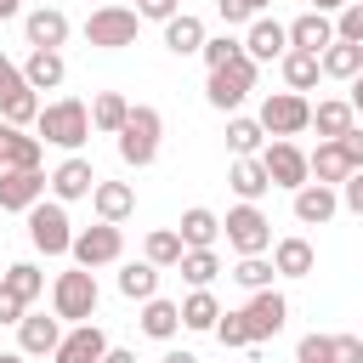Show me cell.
<instances>
[{
    "mask_svg": "<svg viewBox=\"0 0 363 363\" xmlns=\"http://www.w3.org/2000/svg\"><path fill=\"white\" fill-rule=\"evenodd\" d=\"M34 136H40V142H51V147L79 153V147H85V136H91V108H85L79 96H57V102H45V108H40Z\"/></svg>",
    "mask_w": 363,
    "mask_h": 363,
    "instance_id": "cell-1",
    "label": "cell"
},
{
    "mask_svg": "<svg viewBox=\"0 0 363 363\" xmlns=\"http://www.w3.org/2000/svg\"><path fill=\"white\" fill-rule=\"evenodd\" d=\"M159 136H164V119H159V108H147V102H130V119H125V130H119V159H125L130 170H147V164L159 159Z\"/></svg>",
    "mask_w": 363,
    "mask_h": 363,
    "instance_id": "cell-2",
    "label": "cell"
},
{
    "mask_svg": "<svg viewBox=\"0 0 363 363\" xmlns=\"http://www.w3.org/2000/svg\"><path fill=\"white\" fill-rule=\"evenodd\" d=\"M96 301H102L96 272H85V267L57 272V284H51V312H57L68 329H74V323H91V318H96Z\"/></svg>",
    "mask_w": 363,
    "mask_h": 363,
    "instance_id": "cell-3",
    "label": "cell"
},
{
    "mask_svg": "<svg viewBox=\"0 0 363 363\" xmlns=\"http://www.w3.org/2000/svg\"><path fill=\"white\" fill-rule=\"evenodd\" d=\"M28 244H34L40 255H68V250H74V221H68V204L40 199V204L28 210Z\"/></svg>",
    "mask_w": 363,
    "mask_h": 363,
    "instance_id": "cell-4",
    "label": "cell"
},
{
    "mask_svg": "<svg viewBox=\"0 0 363 363\" xmlns=\"http://www.w3.org/2000/svg\"><path fill=\"white\" fill-rule=\"evenodd\" d=\"M136 23H142L136 6H96L85 17V40L96 51H125V45H136Z\"/></svg>",
    "mask_w": 363,
    "mask_h": 363,
    "instance_id": "cell-5",
    "label": "cell"
},
{
    "mask_svg": "<svg viewBox=\"0 0 363 363\" xmlns=\"http://www.w3.org/2000/svg\"><path fill=\"white\" fill-rule=\"evenodd\" d=\"M261 130H267L272 142H289V136L312 130V102H306L301 91H272V96L261 102Z\"/></svg>",
    "mask_w": 363,
    "mask_h": 363,
    "instance_id": "cell-6",
    "label": "cell"
},
{
    "mask_svg": "<svg viewBox=\"0 0 363 363\" xmlns=\"http://www.w3.org/2000/svg\"><path fill=\"white\" fill-rule=\"evenodd\" d=\"M255 68H261V62H250V57H238V62H227V68H210V79H204L210 108H216V113H238V102L255 91Z\"/></svg>",
    "mask_w": 363,
    "mask_h": 363,
    "instance_id": "cell-7",
    "label": "cell"
},
{
    "mask_svg": "<svg viewBox=\"0 0 363 363\" xmlns=\"http://www.w3.org/2000/svg\"><path fill=\"white\" fill-rule=\"evenodd\" d=\"M221 233H227V250H238V255H267L272 250V221L261 216V204H233Z\"/></svg>",
    "mask_w": 363,
    "mask_h": 363,
    "instance_id": "cell-8",
    "label": "cell"
},
{
    "mask_svg": "<svg viewBox=\"0 0 363 363\" xmlns=\"http://www.w3.org/2000/svg\"><path fill=\"white\" fill-rule=\"evenodd\" d=\"M74 267H85V272H96V267H113L119 255H125V233L113 227V221H96V227H85V233H74Z\"/></svg>",
    "mask_w": 363,
    "mask_h": 363,
    "instance_id": "cell-9",
    "label": "cell"
},
{
    "mask_svg": "<svg viewBox=\"0 0 363 363\" xmlns=\"http://www.w3.org/2000/svg\"><path fill=\"white\" fill-rule=\"evenodd\" d=\"M261 164H267L272 187L301 193V187L312 182V159H306V147H295V142H267V147H261Z\"/></svg>",
    "mask_w": 363,
    "mask_h": 363,
    "instance_id": "cell-10",
    "label": "cell"
},
{
    "mask_svg": "<svg viewBox=\"0 0 363 363\" xmlns=\"http://www.w3.org/2000/svg\"><path fill=\"white\" fill-rule=\"evenodd\" d=\"M244 323H250V340L261 346V340L284 335V323H289V301H284L278 289H261V295H250V306H244Z\"/></svg>",
    "mask_w": 363,
    "mask_h": 363,
    "instance_id": "cell-11",
    "label": "cell"
},
{
    "mask_svg": "<svg viewBox=\"0 0 363 363\" xmlns=\"http://www.w3.org/2000/svg\"><path fill=\"white\" fill-rule=\"evenodd\" d=\"M284 51H289V23L255 17V23L244 28V57H250V62H284Z\"/></svg>",
    "mask_w": 363,
    "mask_h": 363,
    "instance_id": "cell-12",
    "label": "cell"
},
{
    "mask_svg": "<svg viewBox=\"0 0 363 363\" xmlns=\"http://www.w3.org/2000/svg\"><path fill=\"white\" fill-rule=\"evenodd\" d=\"M96 170H91V159H79V153H68L57 170H51V199L57 204H74V199H91L96 193Z\"/></svg>",
    "mask_w": 363,
    "mask_h": 363,
    "instance_id": "cell-13",
    "label": "cell"
},
{
    "mask_svg": "<svg viewBox=\"0 0 363 363\" xmlns=\"http://www.w3.org/2000/svg\"><path fill=\"white\" fill-rule=\"evenodd\" d=\"M62 335H68V329H62L57 312H51V318H45V312H28V318L17 323V352H23V357H51V352L62 346Z\"/></svg>",
    "mask_w": 363,
    "mask_h": 363,
    "instance_id": "cell-14",
    "label": "cell"
},
{
    "mask_svg": "<svg viewBox=\"0 0 363 363\" xmlns=\"http://www.w3.org/2000/svg\"><path fill=\"white\" fill-rule=\"evenodd\" d=\"M45 187H51V176H40V170H0V210H34L40 199H45Z\"/></svg>",
    "mask_w": 363,
    "mask_h": 363,
    "instance_id": "cell-15",
    "label": "cell"
},
{
    "mask_svg": "<svg viewBox=\"0 0 363 363\" xmlns=\"http://www.w3.org/2000/svg\"><path fill=\"white\" fill-rule=\"evenodd\" d=\"M102 357H108L102 323H74V329L62 335V346L51 352V363H102Z\"/></svg>",
    "mask_w": 363,
    "mask_h": 363,
    "instance_id": "cell-16",
    "label": "cell"
},
{
    "mask_svg": "<svg viewBox=\"0 0 363 363\" xmlns=\"http://www.w3.org/2000/svg\"><path fill=\"white\" fill-rule=\"evenodd\" d=\"M289 199H295V221H301V227H329L335 210H340V187H323V182H306V187L289 193Z\"/></svg>",
    "mask_w": 363,
    "mask_h": 363,
    "instance_id": "cell-17",
    "label": "cell"
},
{
    "mask_svg": "<svg viewBox=\"0 0 363 363\" xmlns=\"http://www.w3.org/2000/svg\"><path fill=\"white\" fill-rule=\"evenodd\" d=\"M329 45H335V17H329V11H301V17L289 23V51L323 57Z\"/></svg>",
    "mask_w": 363,
    "mask_h": 363,
    "instance_id": "cell-18",
    "label": "cell"
},
{
    "mask_svg": "<svg viewBox=\"0 0 363 363\" xmlns=\"http://www.w3.org/2000/svg\"><path fill=\"white\" fill-rule=\"evenodd\" d=\"M23 34H28L34 51H62V40H68V17H62L57 6H34V11L23 17Z\"/></svg>",
    "mask_w": 363,
    "mask_h": 363,
    "instance_id": "cell-19",
    "label": "cell"
},
{
    "mask_svg": "<svg viewBox=\"0 0 363 363\" xmlns=\"http://www.w3.org/2000/svg\"><path fill=\"white\" fill-rule=\"evenodd\" d=\"M204 40H210V34H204V23H199L193 11H176V17L164 23V51H170V57H199Z\"/></svg>",
    "mask_w": 363,
    "mask_h": 363,
    "instance_id": "cell-20",
    "label": "cell"
},
{
    "mask_svg": "<svg viewBox=\"0 0 363 363\" xmlns=\"http://www.w3.org/2000/svg\"><path fill=\"white\" fill-rule=\"evenodd\" d=\"M91 210H96V221H113V227H119V221L136 210V187H130V182H96Z\"/></svg>",
    "mask_w": 363,
    "mask_h": 363,
    "instance_id": "cell-21",
    "label": "cell"
},
{
    "mask_svg": "<svg viewBox=\"0 0 363 363\" xmlns=\"http://www.w3.org/2000/svg\"><path fill=\"white\" fill-rule=\"evenodd\" d=\"M176 233H182V244H187V250H216V238H221V216H216V210H204V204H193V210H182Z\"/></svg>",
    "mask_w": 363,
    "mask_h": 363,
    "instance_id": "cell-22",
    "label": "cell"
},
{
    "mask_svg": "<svg viewBox=\"0 0 363 363\" xmlns=\"http://www.w3.org/2000/svg\"><path fill=\"white\" fill-rule=\"evenodd\" d=\"M352 125H357V113H352V102H346V96H323V102L312 108V130H318L323 142H340Z\"/></svg>",
    "mask_w": 363,
    "mask_h": 363,
    "instance_id": "cell-23",
    "label": "cell"
},
{
    "mask_svg": "<svg viewBox=\"0 0 363 363\" xmlns=\"http://www.w3.org/2000/svg\"><path fill=\"white\" fill-rule=\"evenodd\" d=\"M23 79H28V91H57V85L68 79V62H62V51H28V62H23Z\"/></svg>",
    "mask_w": 363,
    "mask_h": 363,
    "instance_id": "cell-24",
    "label": "cell"
},
{
    "mask_svg": "<svg viewBox=\"0 0 363 363\" xmlns=\"http://www.w3.org/2000/svg\"><path fill=\"white\" fill-rule=\"evenodd\" d=\"M306 159H312V182H323V187H340V182L352 176V159H346L340 142H318Z\"/></svg>",
    "mask_w": 363,
    "mask_h": 363,
    "instance_id": "cell-25",
    "label": "cell"
},
{
    "mask_svg": "<svg viewBox=\"0 0 363 363\" xmlns=\"http://www.w3.org/2000/svg\"><path fill=\"white\" fill-rule=\"evenodd\" d=\"M227 187L238 193V204H255V199L272 187V176H267V164H261V159H233V170H227Z\"/></svg>",
    "mask_w": 363,
    "mask_h": 363,
    "instance_id": "cell-26",
    "label": "cell"
},
{
    "mask_svg": "<svg viewBox=\"0 0 363 363\" xmlns=\"http://www.w3.org/2000/svg\"><path fill=\"white\" fill-rule=\"evenodd\" d=\"M176 329H182V301H164V295L142 301V335L147 340H170Z\"/></svg>",
    "mask_w": 363,
    "mask_h": 363,
    "instance_id": "cell-27",
    "label": "cell"
},
{
    "mask_svg": "<svg viewBox=\"0 0 363 363\" xmlns=\"http://www.w3.org/2000/svg\"><path fill=\"white\" fill-rule=\"evenodd\" d=\"M125 119H130V102H125L119 91H96V96H91V130L119 136V130H125Z\"/></svg>",
    "mask_w": 363,
    "mask_h": 363,
    "instance_id": "cell-28",
    "label": "cell"
},
{
    "mask_svg": "<svg viewBox=\"0 0 363 363\" xmlns=\"http://www.w3.org/2000/svg\"><path fill=\"white\" fill-rule=\"evenodd\" d=\"M272 267H278L284 278H306V272L318 267V250H312L306 238H278V244H272Z\"/></svg>",
    "mask_w": 363,
    "mask_h": 363,
    "instance_id": "cell-29",
    "label": "cell"
},
{
    "mask_svg": "<svg viewBox=\"0 0 363 363\" xmlns=\"http://www.w3.org/2000/svg\"><path fill=\"white\" fill-rule=\"evenodd\" d=\"M278 68H284V85H289V91H301V96L323 79V57H312V51H284V62H278Z\"/></svg>",
    "mask_w": 363,
    "mask_h": 363,
    "instance_id": "cell-30",
    "label": "cell"
},
{
    "mask_svg": "<svg viewBox=\"0 0 363 363\" xmlns=\"http://www.w3.org/2000/svg\"><path fill=\"white\" fill-rule=\"evenodd\" d=\"M227 147H233V159H261V147H267V130H261V119H244V113H233V119H227Z\"/></svg>",
    "mask_w": 363,
    "mask_h": 363,
    "instance_id": "cell-31",
    "label": "cell"
},
{
    "mask_svg": "<svg viewBox=\"0 0 363 363\" xmlns=\"http://www.w3.org/2000/svg\"><path fill=\"white\" fill-rule=\"evenodd\" d=\"M0 284H6V289H11V295H17L23 306H34V301L45 295V272H40L34 261H11V267L0 272Z\"/></svg>",
    "mask_w": 363,
    "mask_h": 363,
    "instance_id": "cell-32",
    "label": "cell"
},
{
    "mask_svg": "<svg viewBox=\"0 0 363 363\" xmlns=\"http://www.w3.org/2000/svg\"><path fill=\"white\" fill-rule=\"evenodd\" d=\"M119 295L125 301H153L159 295V267L153 261H125L119 267Z\"/></svg>",
    "mask_w": 363,
    "mask_h": 363,
    "instance_id": "cell-33",
    "label": "cell"
},
{
    "mask_svg": "<svg viewBox=\"0 0 363 363\" xmlns=\"http://www.w3.org/2000/svg\"><path fill=\"white\" fill-rule=\"evenodd\" d=\"M216 323H221V306H216V295H210V289H193V295L182 301V329L216 335Z\"/></svg>",
    "mask_w": 363,
    "mask_h": 363,
    "instance_id": "cell-34",
    "label": "cell"
},
{
    "mask_svg": "<svg viewBox=\"0 0 363 363\" xmlns=\"http://www.w3.org/2000/svg\"><path fill=\"white\" fill-rule=\"evenodd\" d=\"M142 250H147V261H153L159 272H164V267H182V255H187V244H182V233H176V227H153Z\"/></svg>",
    "mask_w": 363,
    "mask_h": 363,
    "instance_id": "cell-35",
    "label": "cell"
},
{
    "mask_svg": "<svg viewBox=\"0 0 363 363\" xmlns=\"http://www.w3.org/2000/svg\"><path fill=\"white\" fill-rule=\"evenodd\" d=\"M176 272H182V278H187L193 289H210V284L221 278V255H216V250H187Z\"/></svg>",
    "mask_w": 363,
    "mask_h": 363,
    "instance_id": "cell-36",
    "label": "cell"
},
{
    "mask_svg": "<svg viewBox=\"0 0 363 363\" xmlns=\"http://www.w3.org/2000/svg\"><path fill=\"white\" fill-rule=\"evenodd\" d=\"M323 74H329V79H357V74H363V45L335 40V45L323 51Z\"/></svg>",
    "mask_w": 363,
    "mask_h": 363,
    "instance_id": "cell-37",
    "label": "cell"
},
{
    "mask_svg": "<svg viewBox=\"0 0 363 363\" xmlns=\"http://www.w3.org/2000/svg\"><path fill=\"white\" fill-rule=\"evenodd\" d=\"M272 272H278V267H272L267 255H238V267H233L227 278H233V284H244L250 295H261V289H272Z\"/></svg>",
    "mask_w": 363,
    "mask_h": 363,
    "instance_id": "cell-38",
    "label": "cell"
},
{
    "mask_svg": "<svg viewBox=\"0 0 363 363\" xmlns=\"http://www.w3.org/2000/svg\"><path fill=\"white\" fill-rule=\"evenodd\" d=\"M40 153H45L40 136H23V130L6 136V170H40Z\"/></svg>",
    "mask_w": 363,
    "mask_h": 363,
    "instance_id": "cell-39",
    "label": "cell"
},
{
    "mask_svg": "<svg viewBox=\"0 0 363 363\" xmlns=\"http://www.w3.org/2000/svg\"><path fill=\"white\" fill-rule=\"evenodd\" d=\"M40 108H45V102H40V91H17V96L0 108V119H6L11 130H23V125H34V119H40Z\"/></svg>",
    "mask_w": 363,
    "mask_h": 363,
    "instance_id": "cell-40",
    "label": "cell"
},
{
    "mask_svg": "<svg viewBox=\"0 0 363 363\" xmlns=\"http://www.w3.org/2000/svg\"><path fill=\"white\" fill-rule=\"evenodd\" d=\"M199 57H204V68H227V62H238V57H244V40H233V34H210Z\"/></svg>",
    "mask_w": 363,
    "mask_h": 363,
    "instance_id": "cell-41",
    "label": "cell"
},
{
    "mask_svg": "<svg viewBox=\"0 0 363 363\" xmlns=\"http://www.w3.org/2000/svg\"><path fill=\"white\" fill-rule=\"evenodd\" d=\"M295 363H335V335H301V346H295Z\"/></svg>",
    "mask_w": 363,
    "mask_h": 363,
    "instance_id": "cell-42",
    "label": "cell"
},
{
    "mask_svg": "<svg viewBox=\"0 0 363 363\" xmlns=\"http://www.w3.org/2000/svg\"><path fill=\"white\" fill-rule=\"evenodd\" d=\"M335 40L363 45V0H352V6H340V11H335Z\"/></svg>",
    "mask_w": 363,
    "mask_h": 363,
    "instance_id": "cell-43",
    "label": "cell"
},
{
    "mask_svg": "<svg viewBox=\"0 0 363 363\" xmlns=\"http://www.w3.org/2000/svg\"><path fill=\"white\" fill-rule=\"evenodd\" d=\"M216 340H221V346H255V340H250V323H244V312H221V323H216Z\"/></svg>",
    "mask_w": 363,
    "mask_h": 363,
    "instance_id": "cell-44",
    "label": "cell"
},
{
    "mask_svg": "<svg viewBox=\"0 0 363 363\" xmlns=\"http://www.w3.org/2000/svg\"><path fill=\"white\" fill-rule=\"evenodd\" d=\"M17 91H28V79H23V68H17V62H11L6 51H0V108H6V102H11Z\"/></svg>",
    "mask_w": 363,
    "mask_h": 363,
    "instance_id": "cell-45",
    "label": "cell"
},
{
    "mask_svg": "<svg viewBox=\"0 0 363 363\" xmlns=\"http://www.w3.org/2000/svg\"><path fill=\"white\" fill-rule=\"evenodd\" d=\"M340 210H352V216H363V170H352V176L340 182Z\"/></svg>",
    "mask_w": 363,
    "mask_h": 363,
    "instance_id": "cell-46",
    "label": "cell"
},
{
    "mask_svg": "<svg viewBox=\"0 0 363 363\" xmlns=\"http://www.w3.org/2000/svg\"><path fill=\"white\" fill-rule=\"evenodd\" d=\"M216 11H221L227 28H233V23H255V6H250V0H216Z\"/></svg>",
    "mask_w": 363,
    "mask_h": 363,
    "instance_id": "cell-47",
    "label": "cell"
},
{
    "mask_svg": "<svg viewBox=\"0 0 363 363\" xmlns=\"http://www.w3.org/2000/svg\"><path fill=\"white\" fill-rule=\"evenodd\" d=\"M335 363H363V335H335Z\"/></svg>",
    "mask_w": 363,
    "mask_h": 363,
    "instance_id": "cell-48",
    "label": "cell"
},
{
    "mask_svg": "<svg viewBox=\"0 0 363 363\" xmlns=\"http://www.w3.org/2000/svg\"><path fill=\"white\" fill-rule=\"evenodd\" d=\"M136 11H142V17H153V23H170V17L182 11V0H136Z\"/></svg>",
    "mask_w": 363,
    "mask_h": 363,
    "instance_id": "cell-49",
    "label": "cell"
},
{
    "mask_svg": "<svg viewBox=\"0 0 363 363\" xmlns=\"http://www.w3.org/2000/svg\"><path fill=\"white\" fill-rule=\"evenodd\" d=\"M23 318H28V306H23V301L0 284V323H23Z\"/></svg>",
    "mask_w": 363,
    "mask_h": 363,
    "instance_id": "cell-50",
    "label": "cell"
},
{
    "mask_svg": "<svg viewBox=\"0 0 363 363\" xmlns=\"http://www.w3.org/2000/svg\"><path fill=\"white\" fill-rule=\"evenodd\" d=\"M340 147H346V159H352V170H363V125H352V130L340 136Z\"/></svg>",
    "mask_w": 363,
    "mask_h": 363,
    "instance_id": "cell-51",
    "label": "cell"
},
{
    "mask_svg": "<svg viewBox=\"0 0 363 363\" xmlns=\"http://www.w3.org/2000/svg\"><path fill=\"white\" fill-rule=\"evenodd\" d=\"M102 363H136V352H130V346H108V357H102Z\"/></svg>",
    "mask_w": 363,
    "mask_h": 363,
    "instance_id": "cell-52",
    "label": "cell"
},
{
    "mask_svg": "<svg viewBox=\"0 0 363 363\" xmlns=\"http://www.w3.org/2000/svg\"><path fill=\"white\" fill-rule=\"evenodd\" d=\"M346 102H352V113H357V119H363V74H357V79H352V96H346Z\"/></svg>",
    "mask_w": 363,
    "mask_h": 363,
    "instance_id": "cell-53",
    "label": "cell"
},
{
    "mask_svg": "<svg viewBox=\"0 0 363 363\" xmlns=\"http://www.w3.org/2000/svg\"><path fill=\"white\" fill-rule=\"evenodd\" d=\"M159 363H199V357H193V352H164Z\"/></svg>",
    "mask_w": 363,
    "mask_h": 363,
    "instance_id": "cell-54",
    "label": "cell"
},
{
    "mask_svg": "<svg viewBox=\"0 0 363 363\" xmlns=\"http://www.w3.org/2000/svg\"><path fill=\"white\" fill-rule=\"evenodd\" d=\"M17 11H23V0H0V23H6V17H17Z\"/></svg>",
    "mask_w": 363,
    "mask_h": 363,
    "instance_id": "cell-55",
    "label": "cell"
},
{
    "mask_svg": "<svg viewBox=\"0 0 363 363\" xmlns=\"http://www.w3.org/2000/svg\"><path fill=\"white\" fill-rule=\"evenodd\" d=\"M340 6H352V0H312V11H340Z\"/></svg>",
    "mask_w": 363,
    "mask_h": 363,
    "instance_id": "cell-56",
    "label": "cell"
},
{
    "mask_svg": "<svg viewBox=\"0 0 363 363\" xmlns=\"http://www.w3.org/2000/svg\"><path fill=\"white\" fill-rule=\"evenodd\" d=\"M6 136H11V125L0 119V170H6Z\"/></svg>",
    "mask_w": 363,
    "mask_h": 363,
    "instance_id": "cell-57",
    "label": "cell"
},
{
    "mask_svg": "<svg viewBox=\"0 0 363 363\" xmlns=\"http://www.w3.org/2000/svg\"><path fill=\"white\" fill-rule=\"evenodd\" d=\"M0 363H28V357L23 352H0Z\"/></svg>",
    "mask_w": 363,
    "mask_h": 363,
    "instance_id": "cell-58",
    "label": "cell"
},
{
    "mask_svg": "<svg viewBox=\"0 0 363 363\" xmlns=\"http://www.w3.org/2000/svg\"><path fill=\"white\" fill-rule=\"evenodd\" d=\"M250 6H255V17H261V11H267V6H272V0H250Z\"/></svg>",
    "mask_w": 363,
    "mask_h": 363,
    "instance_id": "cell-59",
    "label": "cell"
},
{
    "mask_svg": "<svg viewBox=\"0 0 363 363\" xmlns=\"http://www.w3.org/2000/svg\"><path fill=\"white\" fill-rule=\"evenodd\" d=\"M0 216H6V210H0Z\"/></svg>",
    "mask_w": 363,
    "mask_h": 363,
    "instance_id": "cell-60",
    "label": "cell"
}]
</instances>
